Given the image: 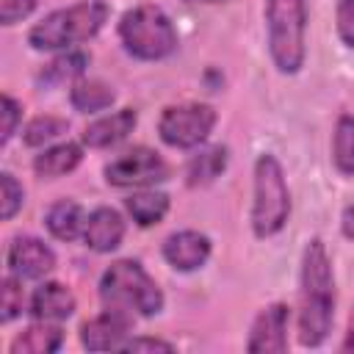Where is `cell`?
<instances>
[{
	"label": "cell",
	"instance_id": "cell-1",
	"mask_svg": "<svg viewBox=\"0 0 354 354\" xmlns=\"http://www.w3.org/2000/svg\"><path fill=\"white\" fill-rule=\"evenodd\" d=\"M337 307L335 268L321 238H310L299 260V307H296V340L301 348H318L326 343Z\"/></svg>",
	"mask_w": 354,
	"mask_h": 354
},
{
	"label": "cell",
	"instance_id": "cell-2",
	"mask_svg": "<svg viewBox=\"0 0 354 354\" xmlns=\"http://www.w3.org/2000/svg\"><path fill=\"white\" fill-rule=\"evenodd\" d=\"M97 293L105 310H116L130 318H152V315H160L166 307V296L160 285L133 257L113 260L102 271Z\"/></svg>",
	"mask_w": 354,
	"mask_h": 354
},
{
	"label": "cell",
	"instance_id": "cell-3",
	"mask_svg": "<svg viewBox=\"0 0 354 354\" xmlns=\"http://www.w3.org/2000/svg\"><path fill=\"white\" fill-rule=\"evenodd\" d=\"M111 6L105 0H80L44 14L28 30V44L36 53H61L91 41L108 22Z\"/></svg>",
	"mask_w": 354,
	"mask_h": 354
},
{
	"label": "cell",
	"instance_id": "cell-4",
	"mask_svg": "<svg viewBox=\"0 0 354 354\" xmlns=\"http://www.w3.org/2000/svg\"><path fill=\"white\" fill-rule=\"evenodd\" d=\"M307 0H263L266 50L279 75H299L307 61Z\"/></svg>",
	"mask_w": 354,
	"mask_h": 354
},
{
	"label": "cell",
	"instance_id": "cell-5",
	"mask_svg": "<svg viewBox=\"0 0 354 354\" xmlns=\"http://www.w3.org/2000/svg\"><path fill=\"white\" fill-rule=\"evenodd\" d=\"M293 202L285 177V166L274 152H260L252 166V207H249V227L252 235L266 241L285 230L290 218Z\"/></svg>",
	"mask_w": 354,
	"mask_h": 354
},
{
	"label": "cell",
	"instance_id": "cell-6",
	"mask_svg": "<svg viewBox=\"0 0 354 354\" xmlns=\"http://www.w3.org/2000/svg\"><path fill=\"white\" fill-rule=\"evenodd\" d=\"M116 36L122 50L144 64L163 61L177 53L180 33L171 22V17L152 3H138L127 8L116 22Z\"/></svg>",
	"mask_w": 354,
	"mask_h": 354
},
{
	"label": "cell",
	"instance_id": "cell-7",
	"mask_svg": "<svg viewBox=\"0 0 354 354\" xmlns=\"http://www.w3.org/2000/svg\"><path fill=\"white\" fill-rule=\"evenodd\" d=\"M218 113L207 102H177L166 105L158 116V138L171 149H196L207 144Z\"/></svg>",
	"mask_w": 354,
	"mask_h": 354
},
{
	"label": "cell",
	"instance_id": "cell-8",
	"mask_svg": "<svg viewBox=\"0 0 354 354\" xmlns=\"http://www.w3.org/2000/svg\"><path fill=\"white\" fill-rule=\"evenodd\" d=\"M102 177L111 188H152L171 177V166L163 160L160 152L136 144L102 166Z\"/></svg>",
	"mask_w": 354,
	"mask_h": 354
},
{
	"label": "cell",
	"instance_id": "cell-9",
	"mask_svg": "<svg viewBox=\"0 0 354 354\" xmlns=\"http://www.w3.org/2000/svg\"><path fill=\"white\" fill-rule=\"evenodd\" d=\"M58 266L55 249L36 235H14L6 249V271L17 274L25 282L47 279Z\"/></svg>",
	"mask_w": 354,
	"mask_h": 354
},
{
	"label": "cell",
	"instance_id": "cell-10",
	"mask_svg": "<svg viewBox=\"0 0 354 354\" xmlns=\"http://www.w3.org/2000/svg\"><path fill=\"white\" fill-rule=\"evenodd\" d=\"M160 254L171 271L194 274L207 266V260L213 254V241L207 232H199V230H177L163 238Z\"/></svg>",
	"mask_w": 354,
	"mask_h": 354
},
{
	"label": "cell",
	"instance_id": "cell-11",
	"mask_svg": "<svg viewBox=\"0 0 354 354\" xmlns=\"http://www.w3.org/2000/svg\"><path fill=\"white\" fill-rule=\"evenodd\" d=\"M288 321H290V307L285 301L266 304L249 326L246 351L249 354H282V351H288Z\"/></svg>",
	"mask_w": 354,
	"mask_h": 354
},
{
	"label": "cell",
	"instance_id": "cell-12",
	"mask_svg": "<svg viewBox=\"0 0 354 354\" xmlns=\"http://www.w3.org/2000/svg\"><path fill=\"white\" fill-rule=\"evenodd\" d=\"M133 321L136 318H130L124 313L102 307L100 315L80 324V329H77L80 346L86 351H122L124 343L133 337Z\"/></svg>",
	"mask_w": 354,
	"mask_h": 354
},
{
	"label": "cell",
	"instance_id": "cell-13",
	"mask_svg": "<svg viewBox=\"0 0 354 354\" xmlns=\"http://www.w3.org/2000/svg\"><path fill=\"white\" fill-rule=\"evenodd\" d=\"M124 232H127V218L116 210V207H108V205H100L94 210L86 213V224H83V246L97 252V254H111L122 246L124 241Z\"/></svg>",
	"mask_w": 354,
	"mask_h": 354
},
{
	"label": "cell",
	"instance_id": "cell-14",
	"mask_svg": "<svg viewBox=\"0 0 354 354\" xmlns=\"http://www.w3.org/2000/svg\"><path fill=\"white\" fill-rule=\"evenodd\" d=\"M138 124V111L124 105L108 113H100L94 122H88L80 133V144L88 149H111L116 144H122Z\"/></svg>",
	"mask_w": 354,
	"mask_h": 354
},
{
	"label": "cell",
	"instance_id": "cell-15",
	"mask_svg": "<svg viewBox=\"0 0 354 354\" xmlns=\"http://www.w3.org/2000/svg\"><path fill=\"white\" fill-rule=\"evenodd\" d=\"M75 310H77L75 293L69 290V285H64L58 279H41L33 288L30 299H28V315L33 321H55V324H61V321L72 318Z\"/></svg>",
	"mask_w": 354,
	"mask_h": 354
},
{
	"label": "cell",
	"instance_id": "cell-16",
	"mask_svg": "<svg viewBox=\"0 0 354 354\" xmlns=\"http://www.w3.org/2000/svg\"><path fill=\"white\" fill-rule=\"evenodd\" d=\"M83 144L80 141H55L44 149H39L33 155V174L39 180H58V177H66L72 174L80 163H83Z\"/></svg>",
	"mask_w": 354,
	"mask_h": 354
},
{
	"label": "cell",
	"instance_id": "cell-17",
	"mask_svg": "<svg viewBox=\"0 0 354 354\" xmlns=\"http://www.w3.org/2000/svg\"><path fill=\"white\" fill-rule=\"evenodd\" d=\"M230 163V149L224 144H202L194 149V155L185 163V185L188 188H205L216 183Z\"/></svg>",
	"mask_w": 354,
	"mask_h": 354
},
{
	"label": "cell",
	"instance_id": "cell-18",
	"mask_svg": "<svg viewBox=\"0 0 354 354\" xmlns=\"http://www.w3.org/2000/svg\"><path fill=\"white\" fill-rule=\"evenodd\" d=\"M44 230L50 238L61 241V243H72L83 235V224H86V210L80 202L75 199H55L47 210H44V218H41Z\"/></svg>",
	"mask_w": 354,
	"mask_h": 354
},
{
	"label": "cell",
	"instance_id": "cell-19",
	"mask_svg": "<svg viewBox=\"0 0 354 354\" xmlns=\"http://www.w3.org/2000/svg\"><path fill=\"white\" fill-rule=\"evenodd\" d=\"M169 207H171V199H169V194L160 191L158 185H152V188H136V191L124 199V213H127V218H130L136 227H141V230H149V227L160 224V221L166 218Z\"/></svg>",
	"mask_w": 354,
	"mask_h": 354
},
{
	"label": "cell",
	"instance_id": "cell-20",
	"mask_svg": "<svg viewBox=\"0 0 354 354\" xmlns=\"http://www.w3.org/2000/svg\"><path fill=\"white\" fill-rule=\"evenodd\" d=\"M64 329L55 321H33L8 343L11 354H53L64 346Z\"/></svg>",
	"mask_w": 354,
	"mask_h": 354
},
{
	"label": "cell",
	"instance_id": "cell-21",
	"mask_svg": "<svg viewBox=\"0 0 354 354\" xmlns=\"http://www.w3.org/2000/svg\"><path fill=\"white\" fill-rule=\"evenodd\" d=\"M113 102H116L113 86L105 83V80H100V77L83 75V77H77L75 83H69V105H72V111H77V113H86V116L102 113V111H108Z\"/></svg>",
	"mask_w": 354,
	"mask_h": 354
},
{
	"label": "cell",
	"instance_id": "cell-22",
	"mask_svg": "<svg viewBox=\"0 0 354 354\" xmlns=\"http://www.w3.org/2000/svg\"><path fill=\"white\" fill-rule=\"evenodd\" d=\"M329 158L337 174L354 177V113H340L332 130Z\"/></svg>",
	"mask_w": 354,
	"mask_h": 354
},
{
	"label": "cell",
	"instance_id": "cell-23",
	"mask_svg": "<svg viewBox=\"0 0 354 354\" xmlns=\"http://www.w3.org/2000/svg\"><path fill=\"white\" fill-rule=\"evenodd\" d=\"M86 66H88V55H86V53H80L77 47L61 50V53H55V58L39 72V80L47 83V86L75 83L77 77L86 75Z\"/></svg>",
	"mask_w": 354,
	"mask_h": 354
},
{
	"label": "cell",
	"instance_id": "cell-24",
	"mask_svg": "<svg viewBox=\"0 0 354 354\" xmlns=\"http://www.w3.org/2000/svg\"><path fill=\"white\" fill-rule=\"evenodd\" d=\"M69 130V119L66 116H55V113H41L33 116L25 127H22V144L30 149H44L55 141H61Z\"/></svg>",
	"mask_w": 354,
	"mask_h": 354
},
{
	"label": "cell",
	"instance_id": "cell-25",
	"mask_svg": "<svg viewBox=\"0 0 354 354\" xmlns=\"http://www.w3.org/2000/svg\"><path fill=\"white\" fill-rule=\"evenodd\" d=\"M22 282L25 279H19L11 271L3 274V279H0V324H11L22 313H28V299L30 296H25Z\"/></svg>",
	"mask_w": 354,
	"mask_h": 354
},
{
	"label": "cell",
	"instance_id": "cell-26",
	"mask_svg": "<svg viewBox=\"0 0 354 354\" xmlns=\"http://www.w3.org/2000/svg\"><path fill=\"white\" fill-rule=\"evenodd\" d=\"M25 205V188L11 171H0V218L11 221Z\"/></svg>",
	"mask_w": 354,
	"mask_h": 354
},
{
	"label": "cell",
	"instance_id": "cell-27",
	"mask_svg": "<svg viewBox=\"0 0 354 354\" xmlns=\"http://www.w3.org/2000/svg\"><path fill=\"white\" fill-rule=\"evenodd\" d=\"M3 127H0V147H8V141L19 133V124H22V102L14 100L8 91L3 94Z\"/></svg>",
	"mask_w": 354,
	"mask_h": 354
},
{
	"label": "cell",
	"instance_id": "cell-28",
	"mask_svg": "<svg viewBox=\"0 0 354 354\" xmlns=\"http://www.w3.org/2000/svg\"><path fill=\"white\" fill-rule=\"evenodd\" d=\"M335 30L346 50H354V0H335Z\"/></svg>",
	"mask_w": 354,
	"mask_h": 354
},
{
	"label": "cell",
	"instance_id": "cell-29",
	"mask_svg": "<svg viewBox=\"0 0 354 354\" xmlns=\"http://www.w3.org/2000/svg\"><path fill=\"white\" fill-rule=\"evenodd\" d=\"M36 11V0H0V25L11 28Z\"/></svg>",
	"mask_w": 354,
	"mask_h": 354
},
{
	"label": "cell",
	"instance_id": "cell-30",
	"mask_svg": "<svg viewBox=\"0 0 354 354\" xmlns=\"http://www.w3.org/2000/svg\"><path fill=\"white\" fill-rule=\"evenodd\" d=\"M122 351H174V343L163 340V337H152V335H133Z\"/></svg>",
	"mask_w": 354,
	"mask_h": 354
},
{
	"label": "cell",
	"instance_id": "cell-31",
	"mask_svg": "<svg viewBox=\"0 0 354 354\" xmlns=\"http://www.w3.org/2000/svg\"><path fill=\"white\" fill-rule=\"evenodd\" d=\"M340 351L343 354H354V304H351V315H348V324H346V335H343Z\"/></svg>",
	"mask_w": 354,
	"mask_h": 354
},
{
	"label": "cell",
	"instance_id": "cell-32",
	"mask_svg": "<svg viewBox=\"0 0 354 354\" xmlns=\"http://www.w3.org/2000/svg\"><path fill=\"white\" fill-rule=\"evenodd\" d=\"M188 6H221V3H230V0H183Z\"/></svg>",
	"mask_w": 354,
	"mask_h": 354
}]
</instances>
